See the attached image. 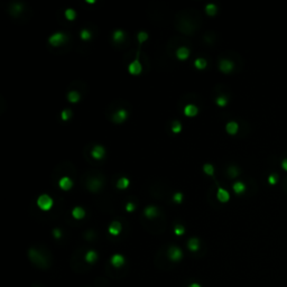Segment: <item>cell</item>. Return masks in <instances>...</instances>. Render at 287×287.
<instances>
[{
	"instance_id": "obj_1",
	"label": "cell",
	"mask_w": 287,
	"mask_h": 287,
	"mask_svg": "<svg viewBox=\"0 0 287 287\" xmlns=\"http://www.w3.org/2000/svg\"><path fill=\"white\" fill-rule=\"evenodd\" d=\"M53 199L47 194H42L37 199V205L43 211H49L53 206Z\"/></svg>"
},
{
	"instance_id": "obj_2",
	"label": "cell",
	"mask_w": 287,
	"mask_h": 287,
	"mask_svg": "<svg viewBox=\"0 0 287 287\" xmlns=\"http://www.w3.org/2000/svg\"><path fill=\"white\" fill-rule=\"evenodd\" d=\"M66 41H67L66 34L61 33V31L53 34L52 36H49V38H48L49 44H51V45H53V46H55V47L63 45L64 43H66Z\"/></svg>"
},
{
	"instance_id": "obj_3",
	"label": "cell",
	"mask_w": 287,
	"mask_h": 287,
	"mask_svg": "<svg viewBox=\"0 0 287 287\" xmlns=\"http://www.w3.org/2000/svg\"><path fill=\"white\" fill-rule=\"evenodd\" d=\"M183 257V252L179 248H177L176 246H173L168 249V258L172 262H178L181 260Z\"/></svg>"
},
{
	"instance_id": "obj_4",
	"label": "cell",
	"mask_w": 287,
	"mask_h": 287,
	"mask_svg": "<svg viewBox=\"0 0 287 287\" xmlns=\"http://www.w3.org/2000/svg\"><path fill=\"white\" fill-rule=\"evenodd\" d=\"M138 57H139V55H137L136 59H135L133 62H131L130 64H129V66H128L129 73H130V74H132V75L140 74L141 70H143V66H141V64H140V62H139Z\"/></svg>"
},
{
	"instance_id": "obj_5",
	"label": "cell",
	"mask_w": 287,
	"mask_h": 287,
	"mask_svg": "<svg viewBox=\"0 0 287 287\" xmlns=\"http://www.w3.org/2000/svg\"><path fill=\"white\" fill-rule=\"evenodd\" d=\"M127 118H128V111L125 109H119L112 115V121L115 123H122Z\"/></svg>"
},
{
	"instance_id": "obj_6",
	"label": "cell",
	"mask_w": 287,
	"mask_h": 287,
	"mask_svg": "<svg viewBox=\"0 0 287 287\" xmlns=\"http://www.w3.org/2000/svg\"><path fill=\"white\" fill-rule=\"evenodd\" d=\"M91 155L95 159H102L105 156V150L101 145H95L92 150H91Z\"/></svg>"
},
{
	"instance_id": "obj_7",
	"label": "cell",
	"mask_w": 287,
	"mask_h": 287,
	"mask_svg": "<svg viewBox=\"0 0 287 287\" xmlns=\"http://www.w3.org/2000/svg\"><path fill=\"white\" fill-rule=\"evenodd\" d=\"M87 189L92 192H98L102 187V182L98 178H91L87 181Z\"/></svg>"
},
{
	"instance_id": "obj_8",
	"label": "cell",
	"mask_w": 287,
	"mask_h": 287,
	"mask_svg": "<svg viewBox=\"0 0 287 287\" xmlns=\"http://www.w3.org/2000/svg\"><path fill=\"white\" fill-rule=\"evenodd\" d=\"M233 63L229 59H221L220 64H219V69L223 72V73H230L233 70Z\"/></svg>"
},
{
	"instance_id": "obj_9",
	"label": "cell",
	"mask_w": 287,
	"mask_h": 287,
	"mask_svg": "<svg viewBox=\"0 0 287 287\" xmlns=\"http://www.w3.org/2000/svg\"><path fill=\"white\" fill-rule=\"evenodd\" d=\"M121 230H122V226H121V223L119 221H113L109 226V229H108L109 233L112 234V236H118L119 233L121 232Z\"/></svg>"
},
{
	"instance_id": "obj_10",
	"label": "cell",
	"mask_w": 287,
	"mask_h": 287,
	"mask_svg": "<svg viewBox=\"0 0 287 287\" xmlns=\"http://www.w3.org/2000/svg\"><path fill=\"white\" fill-rule=\"evenodd\" d=\"M59 187H61L62 190L70 191L72 189V186H73V181H72L70 177H66V176L62 177V178L59 179Z\"/></svg>"
},
{
	"instance_id": "obj_11",
	"label": "cell",
	"mask_w": 287,
	"mask_h": 287,
	"mask_svg": "<svg viewBox=\"0 0 287 287\" xmlns=\"http://www.w3.org/2000/svg\"><path fill=\"white\" fill-rule=\"evenodd\" d=\"M217 197H218V200L220 202L226 203L230 200V194H229V192L227 190H224L222 187H219L218 192H217Z\"/></svg>"
},
{
	"instance_id": "obj_12",
	"label": "cell",
	"mask_w": 287,
	"mask_h": 287,
	"mask_svg": "<svg viewBox=\"0 0 287 287\" xmlns=\"http://www.w3.org/2000/svg\"><path fill=\"white\" fill-rule=\"evenodd\" d=\"M110 262L113 267L119 268V267H121L123 264H125V258H123V256H121V255L117 254V255H113V256L111 257Z\"/></svg>"
},
{
	"instance_id": "obj_13",
	"label": "cell",
	"mask_w": 287,
	"mask_h": 287,
	"mask_svg": "<svg viewBox=\"0 0 287 287\" xmlns=\"http://www.w3.org/2000/svg\"><path fill=\"white\" fill-rule=\"evenodd\" d=\"M144 213H145V217H146V218L153 219V218H156L157 215H158V210H157L156 206L149 205V206H147V208L145 209Z\"/></svg>"
},
{
	"instance_id": "obj_14",
	"label": "cell",
	"mask_w": 287,
	"mask_h": 287,
	"mask_svg": "<svg viewBox=\"0 0 287 287\" xmlns=\"http://www.w3.org/2000/svg\"><path fill=\"white\" fill-rule=\"evenodd\" d=\"M184 113L187 117H195L199 113V109L194 104H187L184 108Z\"/></svg>"
},
{
	"instance_id": "obj_15",
	"label": "cell",
	"mask_w": 287,
	"mask_h": 287,
	"mask_svg": "<svg viewBox=\"0 0 287 287\" xmlns=\"http://www.w3.org/2000/svg\"><path fill=\"white\" fill-rule=\"evenodd\" d=\"M176 56L181 61H184V59H186L187 57L190 56V49L187 47H179L176 51Z\"/></svg>"
},
{
	"instance_id": "obj_16",
	"label": "cell",
	"mask_w": 287,
	"mask_h": 287,
	"mask_svg": "<svg viewBox=\"0 0 287 287\" xmlns=\"http://www.w3.org/2000/svg\"><path fill=\"white\" fill-rule=\"evenodd\" d=\"M72 215L73 218L76 219V220H81L85 217V211L84 209H82L81 206H75L73 210H72Z\"/></svg>"
},
{
	"instance_id": "obj_17",
	"label": "cell",
	"mask_w": 287,
	"mask_h": 287,
	"mask_svg": "<svg viewBox=\"0 0 287 287\" xmlns=\"http://www.w3.org/2000/svg\"><path fill=\"white\" fill-rule=\"evenodd\" d=\"M238 129H239L238 123L234 122V121H230V122H228L226 126L227 132L230 133V135H236V133L238 132Z\"/></svg>"
},
{
	"instance_id": "obj_18",
	"label": "cell",
	"mask_w": 287,
	"mask_h": 287,
	"mask_svg": "<svg viewBox=\"0 0 287 287\" xmlns=\"http://www.w3.org/2000/svg\"><path fill=\"white\" fill-rule=\"evenodd\" d=\"M187 247L191 251H197L200 248V241L197 238H191L187 242Z\"/></svg>"
},
{
	"instance_id": "obj_19",
	"label": "cell",
	"mask_w": 287,
	"mask_h": 287,
	"mask_svg": "<svg viewBox=\"0 0 287 287\" xmlns=\"http://www.w3.org/2000/svg\"><path fill=\"white\" fill-rule=\"evenodd\" d=\"M80 99H81L80 93L76 92V91H70V92L67 93V100H69L70 102L76 103V102H79L80 101Z\"/></svg>"
},
{
	"instance_id": "obj_20",
	"label": "cell",
	"mask_w": 287,
	"mask_h": 287,
	"mask_svg": "<svg viewBox=\"0 0 287 287\" xmlns=\"http://www.w3.org/2000/svg\"><path fill=\"white\" fill-rule=\"evenodd\" d=\"M112 38L115 43H120V42H122L125 39V33L121 29H117V31H113Z\"/></svg>"
},
{
	"instance_id": "obj_21",
	"label": "cell",
	"mask_w": 287,
	"mask_h": 287,
	"mask_svg": "<svg viewBox=\"0 0 287 287\" xmlns=\"http://www.w3.org/2000/svg\"><path fill=\"white\" fill-rule=\"evenodd\" d=\"M129 184H130V182H129V179L127 177H121L117 182V187L119 190H125V189H127L129 186Z\"/></svg>"
},
{
	"instance_id": "obj_22",
	"label": "cell",
	"mask_w": 287,
	"mask_h": 287,
	"mask_svg": "<svg viewBox=\"0 0 287 287\" xmlns=\"http://www.w3.org/2000/svg\"><path fill=\"white\" fill-rule=\"evenodd\" d=\"M97 259H98V254L95 252L94 250L87 251V255H85V260H87L89 264H93V262H94Z\"/></svg>"
},
{
	"instance_id": "obj_23",
	"label": "cell",
	"mask_w": 287,
	"mask_h": 287,
	"mask_svg": "<svg viewBox=\"0 0 287 287\" xmlns=\"http://www.w3.org/2000/svg\"><path fill=\"white\" fill-rule=\"evenodd\" d=\"M217 11H218V7L214 3H209V5L205 6V13L209 16H214Z\"/></svg>"
},
{
	"instance_id": "obj_24",
	"label": "cell",
	"mask_w": 287,
	"mask_h": 287,
	"mask_svg": "<svg viewBox=\"0 0 287 287\" xmlns=\"http://www.w3.org/2000/svg\"><path fill=\"white\" fill-rule=\"evenodd\" d=\"M233 191H234L237 194H241V193H244L245 191H246V186H245L244 183L236 182L233 184Z\"/></svg>"
},
{
	"instance_id": "obj_25",
	"label": "cell",
	"mask_w": 287,
	"mask_h": 287,
	"mask_svg": "<svg viewBox=\"0 0 287 287\" xmlns=\"http://www.w3.org/2000/svg\"><path fill=\"white\" fill-rule=\"evenodd\" d=\"M194 65L196 69L199 70H203L206 67V65H208V63H206V61H205L204 59H196L194 62Z\"/></svg>"
},
{
	"instance_id": "obj_26",
	"label": "cell",
	"mask_w": 287,
	"mask_h": 287,
	"mask_svg": "<svg viewBox=\"0 0 287 287\" xmlns=\"http://www.w3.org/2000/svg\"><path fill=\"white\" fill-rule=\"evenodd\" d=\"M65 17H66L69 20H74L75 17H76V13H75L74 9L67 8L66 10H65Z\"/></svg>"
},
{
	"instance_id": "obj_27",
	"label": "cell",
	"mask_w": 287,
	"mask_h": 287,
	"mask_svg": "<svg viewBox=\"0 0 287 287\" xmlns=\"http://www.w3.org/2000/svg\"><path fill=\"white\" fill-rule=\"evenodd\" d=\"M71 117H72V110H70V109H64L61 112V118L63 121H67L69 119H71Z\"/></svg>"
},
{
	"instance_id": "obj_28",
	"label": "cell",
	"mask_w": 287,
	"mask_h": 287,
	"mask_svg": "<svg viewBox=\"0 0 287 287\" xmlns=\"http://www.w3.org/2000/svg\"><path fill=\"white\" fill-rule=\"evenodd\" d=\"M203 171L206 175H210V176H213L214 174V168L211 164H204L203 165Z\"/></svg>"
},
{
	"instance_id": "obj_29",
	"label": "cell",
	"mask_w": 287,
	"mask_h": 287,
	"mask_svg": "<svg viewBox=\"0 0 287 287\" xmlns=\"http://www.w3.org/2000/svg\"><path fill=\"white\" fill-rule=\"evenodd\" d=\"M80 36H81V38H82L83 41H89V39H91V37H92V34H91L90 31H87V29H82L81 33H80Z\"/></svg>"
},
{
	"instance_id": "obj_30",
	"label": "cell",
	"mask_w": 287,
	"mask_h": 287,
	"mask_svg": "<svg viewBox=\"0 0 287 287\" xmlns=\"http://www.w3.org/2000/svg\"><path fill=\"white\" fill-rule=\"evenodd\" d=\"M215 102H217V104H218L219 107H224V105H227V103H228V99H227V97H224V95H220V97L217 98Z\"/></svg>"
},
{
	"instance_id": "obj_31",
	"label": "cell",
	"mask_w": 287,
	"mask_h": 287,
	"mask_svg": "<svg viewBox=\"0 0 287 287\" xmlns=\"http://www.w3.org/2000/svg\"><path fill=\"white\" fill-rule=\"evenodd\" d=\"M181 130H182V123L179 122V121L175 120L172 125V131L174 133H178L181 132Z\"/></svg>"
},
{
	"instance_id": "obj_32",
	"label": "cell",
	"mask_w": 287,
	"mask_h": 287,
	"mask_svg": "<svg viewBox=\"0 0 287 287\" xmlns=\"http://www.w3.org/2000/svg\"><path fill=\"white\" fill-rule=\"evenodd\" d=\"M228 174L230 177H237L239 175V169L236 166H230L228 168Z\"/></svg>"
},
{
	"instance_id": "obj_33",
	"label": "cell",
	"mask_w": 287,
	"mask_h": 287,
	"mask_svg": "<svg viewBox=\"0 0 287 287\" xmlns=\"http://www.w3.org/2000/svg\"><path fill=\"white\" fill-rule=\"evenodd\" d=\"M137 38H138L139 44H143L144 42L148 39V34H147L146 31H139L138 36H137Z\"/></svg>"
},
{
	"instance_id": "obj_34",
	"label": "cell",
	"mask_w": 287,
	"mask_h": 287,
	"mask_svg": "<svg viewBox=\"0 0 287 287\" xmlns=\"http://www.w3.org/2000/svg\"><path fill=\"white\" fill-rule=\"evenodd\" d=\"M21 10H23V6H21V3H14V5L11 6V11H13L15 15H18L19 13H21Z\"/></svg>"
},
{
	"instance_id": "obj_35",
	"label": "cell",
	"mask_w": 287,
	"mask_h": 287,
	"mask_svg": "<svg viewBox=\"0 0 287 287\" xmlns=\"http://www.w3.org/2000/svg\"><path fill=\"white\" fill-rule=\"evenodd\" d=\"M184 232H185V229L182 224H177V226H175L174 233L176 236H182V234H184Z\"/></svg>"
},
{
	"instance_id": "obj_36",
	"label": "cell",
	"mask_w": 287,
	"mask_h": 287,
	"mask_svg": "<svg viewBox=\"0 0 287 287\" xmlns=\"http://www.w3.org/2000/svg\"><path fill=\"white\" fill-rule=\"evenodd\" d=\"M173 201H174V202H176V203H181V202H182V201H183V194H182V193H179V192L175 193L174 196H173Z\"/></svg>"
},
{
	"instance_id": "obj_37",
	"label": "cell",
	"mask_w": 287,
	"mask_h": 287,
	"mask_svg": "<svg viewBox=\"0 0 287 287\" xmlns=\"http://www.w3.org/2000/svg\"><path fill=\"white\" fill-rule=\"evenodd\" d=\"M135 209H136V206H135V204L132 202H128L127 205H126V211L127 212H132V211H135Z\"/></svg>"
},
{
	"instance_id": "obj_38",
	"label": "cell",
	"mask_w": 287,
	"mask_h": 287,
	"mask_svg": "<svg viewBox=\"0 0 287 287\" xmlns=\"http://www.w3.org/2000/svg\"><path fill=\"white\" fill-rule=\"evenodd\" d=\"M268 182H269V184H272V185L276 184L277 183V175H270V176L268 177Z\"/></svg>"
},
{
	"instance_id": "obj_39",
	"label": "cell",
	"mask_w": 287,
	"mask_h": 287,
	"mask_svg": "<svg viewBox=\"0 0 287 287\" xmlns=\"http://www.w3.org/2000/svg\"><path fill=\"white\" fill-rule=\"evenodd\" d=\"M53 234H54V237H55L56 239H59L62 237V232H61V230H59V229H54Z\"/></svg>"
},
{
	"instance_id": "obj_40",
	"label": "cell",
	"mask_w": 287,
	"mask_h": 287,
	"mask_svg": "<svg viewBox=\"0 0 287 287\" xmlns=\"http://www.w3.org/2000/svg\"><path fill=\"white\" fill-rule=\"evenodd\" d=\"M282 166H283V168H284L285 171H287V159H285V160L283 161Z\"/></svg>"
},
{
	"instance_id": "obj_41",
	"label": "cell",
	"mask_w": 287,
	"mask_h": 287,
	"mask_svg": "<svg viewBox=\"0 0 287 287\" xmlns=\"http://www.w3.org/2000/svg\"><path fill=\"white\" fill-rule=\"evenodd\" d=\"M189 287H201V286L199 284H196V283H193V284H191Z\"/></svg>"
},
{
	"instance_id": "obj_42",
	"label": "cell",
	"mask_w": 287,
	"mask_h": 287,
	"mask_svg": "<svg viewBox=\"0 0 287 287\" xmlns=\"http://www.w3.org/2000/svg\"><path fill=\"white\" fill-rule=\"evenodd\" d=\"M87 3H94L95 1H94V0H87Z\"/></svg>"
}]
</instances>
